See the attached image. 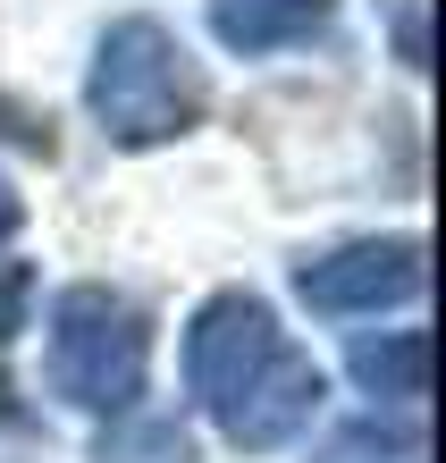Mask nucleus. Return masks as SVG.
<instances>
[{"label":"nucleus","instance_id":"11","mask_svg":"<svg viewBox=\"0 0 446 463\" xmlns=\"http://www.w3.org/2000/svg\"><path fill=\"white\" fill-rule=\"evenodd\" d=\"M0 421H17V404H9V371H0Z\"/></svg>","mask_w":446,"mask_h":463},{"label":"nucleus","instance_id":"3","mask_svg":"<svg viewBox=\"0 0 446 463\" xmlns=\"http://www.w3.org/2000/svg\"><path fill=\"white\" fill-rule=\"evenodd\" d=\"M43 371H51V396L93 413V421L135 413L144 388H152V320H144V304L101 287V279L60 287L51 312H43Z\"/></svg>","mask_w":446,"mask_h":463},{"label":"nucleus","instance_id":"10","mask_svg":"<svg viewBox=\"0 0 446 463\" xmlns=\"http://www.w3.org/2000/svg\"><path fill=\"white\" fill-rule=\"evenodd\" d=\"M17 228H25V194H17V185H9V177H0V244H9Z\"/></svg>","mask_w":446,"mask_h":463},{"label":"nucleus","instance_id":"9","mask_svg":"<svg viewBox=\"0 0 446 463\" xmlns=\"http://www.w3.org/2000/svg\"><path fill=\"white\" fill-rule=\"evenodd\" d=\"M396 34H404V68H430V43H422V0H396Z\"/></svg>","mask_w":446,"mask_h":463},{"label":"nucleus","instance_id":"7","mask_svg":"<svg viewBox=\"0 0 446 463\" xmlns=\"http://www.w3.org/2000/svg\"><path fill=\"white\" fill-rule=\"evenodd\" d=\"M320 463H422V430H387V421H354L320 447Z\"/></svg>","mask_w":446,"mask_h":463},{"label":"nucleus","instance_id":"2","mask_svg":"<svg viewBox=\"0 0 446 463\" xmlns=\"http://www.w3.org/2000/svg\"><path fill=\"white\" fill-rule=\"evenodd\" d=\"M85 110L119 152H160L203 127L211 85H203V60L160 17H119V25H101V43L85 60Z\"/></svg>","mask_w":446,"mask_h":463},{"label":"nucleus","instance_id":"6","mask_svg":"<svg viewBox=\"0 0 446 463\" xmlns=\"http://www.w3.org/2000/svg\"><path fill=\"white\" fill-rule=\"evenodd\" d=\"M346 371H354V388L371 396V404H396V413H413V404L430 396V337H422V329L354 337V345H346Z\"/></svg>","mask_w":446,"mask_h":463},{"label":"nucleus","instance_id":"1","mask_svg":"<svg viewBox=\"0 0 446 463\" xmlns=\"http://www.w3.org/2000/svg\"><path fill=\"white\" fill-rule=\"evenodd\" d=\"M185 396L236 455H278L320 421L328 371L261 295L219 287L185 320Z\"/></svg>","mask_w":446,"mask_h":463},{"label":"nucleus","instance_id":"5","mask_svg":"<svg viewBox=\"0 0 446 463\" xmlns=\"http://www.w3.org/2000/svg\"><path fill=\"white\" fill-rule=\"evenodd\" d=\"M328 17H337V0H211V34L244 60H270V51L328 34Z\"/></svg>","mask_w":446,"mask_h":463},{"label":"nucleus","instance_id":"8","mask_svg":"<svg viewBox=\"0 0 446 463\" xmlns=\"http://www.w3.org/2000/svg\"><path fill=\"white\" fill-rule=\"evenodd\" d=\"M25 312H34V269H25V261H0V345L25 329Z\"/></svg>","mask_w":446,"mask_h":463},{"label":"nucleus","instance_id":"4","mask_svg":"<svg viewBox=\"0 0 446 463\" xmlns=\"http://www.w3.org/2000/svg\"><path fill=\"white\" fill-rule=\"evenodd\" d=\"M422 287H430V244L422 236H346L328 253L295 261V295L312 312H337V320L422 304Z\"/></svg>","mask_w":446,"mask_h":463}]
</instances>
